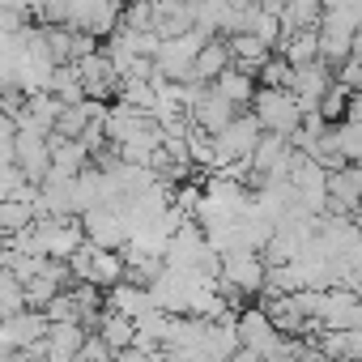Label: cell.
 Returning <instances> with one entry per match:
<instances>
[{"mask_svg":"<svg viewBox=\"0 0 362 362\" xmlns=\"http://www.w3.org/2000/svg\"><path fill=\"white\" fill-rule=\"evenodd\" d=\"M243 111H247V107H243ZM235 115H239V107H235V103H226V98H222L214 86H209V94H205V98L192 107V119H197L205 132H222V128H226Z\"/></svg>","mask_w":362,"mask_h":362,"instance_id":"ba28073f","label":"cell"},{"mask_svg":"<svg viewBox=\"0 0 362 362\" xmlns=\"http://www.w3.org/2000/svg\"><path fill=\"white\" fill-rule=\"evenodd\" d=\"M226 43H230V64H239L243 73H260V64L273 56V43H264L252 30H235L226 35Z\"/></svg>","mask_w":362,"mask_h":362,"instance_id":"8992f818","label":"cell"},{"mask_svg":"<svg viewBox=\"0 0 362 362\" xmlns=\"http://www.w3.org/2000/svg\"><path fill=\"white\" fill-rule=\"evenodd\" d=\"M73 69H77V77H81V86H86V98H94V103L111 98V94H115V86H119V73H115L111 56L103 52V43H98L94 52L77 56V60H73Z\"/></svg>","mask_w":362,"mask_h":362,"instance_id":"3957f363","label":"cell"},{"mask_svg":"<svg viewBox=\"0 0 362 362\" xmlns=\"http://www.w3.org/2000/svg\"><path fill=\"white\" fill-rule=\"evenodd\" d=\"M332 69L315 56V60H307V64H294V77H290V90L298 94V103H303V111H315V98L332 86Z\"/></svg>","mask_w":362,"mask_h":362,"instance_id":"5b68a950","label":"cell"},{"mask_svg":"<svg viewBox=\"0 0 362 362\" xmlns=\"http://www.w3.org/2000/svg\"><path fill=\"white\" fill-rule=\"evenodd\" d=\"M13 166L30 179V184H39L47 175V166H52V136L35 132V128H18L13 132Z\"/></svg>","mask_w":362,"mask_h":362,"instance_id":"7a4b0ae2","label":"cell"},{"mask_svg":"<svg viewBox=\"0 0 362 362\" xmlns=\"http://www.w3.org/2000/svg\"><path fill=\"white\" fill-rule=\"evenodd\" d=\"M230 64V43L222 39V35H214V39H205L201 43V52H197V64H192V77H201V81H214L222 69Z\"/></svg>","mask_w":362,"mask_h":362,"instance_id":"7c38bea8","label":"cell"},{"mask_svg":"<svg viewBox=\"0 0 362 362\" xmlns=\"http://www.w3.org/2000/svg\"><path fill=\"white\" fill-rule=\"evenodd\" d=\"M35 222V205L26 197H0V226H5V235L22 230Z\"/></svg>","mask_w":362,"mask_h":362,"instance_id":"5bb4252c","label":"cell"},{"mask_svg":"<svg viewBox=\"0 0 362 362\" xmlns=\"http://www.w3.org/2000/svg\"><path fill=\"white\" fill-rule=\"evenodd\" d=\"M345 107H349V90L332 77V86L315 98V115H320L324 124H341V119H345Z\"/></svg>","mask_w":362,"mask_h":362,"instance_id":"4fadbf2b","label":"cell"},{"mask_svg":"<svg viewBox=\"0 0 362 362\" xmlns=\"http://www.w3.org/2000/svg\"><path fill=\"white\" fill-rule=\"evenodd\" d=\"M5 239H9V235H5V226H0V247H5Z\"/></svg>","mask_w":362,"mask_h":362,"instance_id":"9a60e30c","label":"cell"},{"mask_svg":"<svg viewBox=\"0 0 362 362\" xmlns=\"http://www.w3.org/2000/svg\"><path fill=\"white\" fill-rule=\"evenodd\" d=\"M247 111L260 119V128L264 132H294L298 124H303V103H298V94L290 90V86H260L256 81V94H252V103H247Z\"/></svg>","mask_w":362,"mask_h":362,"instance_id":"6da1fadb","label":"cell"},{"mask_svg":"<svg viewBox=\"0 0 362 362\" xmlns=\"http://www.w3.org/2000/svg\"><path fill=\"white\" fill-rule=\"evenodd\" d=\"M328 209L332 214H358L362 209V162L358 158L328 170Z\"/></svg>","mask_w":362,"mask_h":362,"instance_id":"277c9868","label":"cell"},{"mask_svg":"<svg viewBox=\"0 0 362 362\" xmlns=\"http://www.w3.org/2000/svg\"><path fill=\"white\" fill-rule=\"evenodd\" d=\"M103 298H107V307H111V311H124V315H132V320H136L141 311H149V307H153L149 286H136V281H128V277H124V281H115V286H107V294H103Z\"/></svg>","mask_w":362,"mask_h":362,"instance_id":"9c48e42d","label":"cell"},{"mask_svg":"<svg viewBox=\"0 0 362 362\" xmlns=\"http://www.w3.org/2000/svg\"><path fill=\"white\" fill-rule=\"evenodd\" d=\"M277 52L290 60V64H307L320 56V39H315V26H303V30H281L277 39Z\"/></svg>","mask_w":362,"mask_h":362,"instance_id":"8fae6325","label":"cell"},{"mask_svg":"<svg viewBox=\"0 0 362 362\" xmlns=\"http://www.w3.org/2000/svg\"><path fill=\"white\" fill-rule=\"evenodd\" d=\"M209 86H214L226 103H235V107L243 111V107L252 103V94H256V73H243L239 64H226V69H222Z\"/></svg>","mask_w":362,"mask_h":362,"instance_id":"52a82bcc","label":"cell"},{"mask_svg":"<svg viewBox=\"0 0 362 362\" xmlns=\"http://www.w3.org/2000/svg\"><path fill=\"white\" fill-rule=\"evenodd\" d=\"M94 332H103V341L119 354V349H128V345L136 341V320H132V315H124V311H111V307H107V311L98 315Z\"/></svg>","mask_w":362,"mask_h":362,"instance_id":"30bf717a","label":"cell"}]
</instances>
